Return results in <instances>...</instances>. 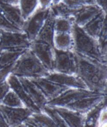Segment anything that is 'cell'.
Masks as SVG:
<instances>
[{
  "instance_id": "obj_41",
  "label": "cell",
  "mask_w": 107,
  "mask_h": 127,
  "mask_svg": "<svg viewBox=\"0 0 107 127\" xmlns=\"http://www.w3.org/2000/svg\"><path fill=\"white\" fill-rule=\"evenodd\" d=\"M2 31H3V30H0V37H1V33H2Z\"/></svg>"
},
{
  "instance_id": "obj_16",
  "label": "cell",
  "mask_w": 107,
  "mask_h": 127,
  "mask_svg": "<svg viewBox=\"0 0 107 127\" xmlns=\"http://www.w3.org/2000/svg\"><path fill=\"white\" fill-rule=\"evenodd\" d=\"M0 12L13 25L22 30L24 20L19 5L7 4L0 2Z\"/></svg>"
},
{
  "instance_id": "obj_18",
  "label": "cell",
  "mask_w": 107,
  "mask_h": 127,
  "mask_svg": "<svg viewBox=\"0 0 107 127\" xmlns=\"http://www.w3.org/2000/svg\"><path fill=\"white\" fill-rule=\"evenodd\" d=\"M55 17L50 11H50L46 19L35 40L43 41L54 47L53 39L55 35Z\"/></svg>"
},
{
  "instance_id": "obj_25",
  "label": "cell",
  "mask_w": 107,
  "mask_h": 127,
  "mask_svg": "<svg viewBox=\"0 0 107 127\" xmlns=\"http://www.w3.org/2000/svg\"><path fill=\"white\" fill-rule=\"evenodd\" d=\"M19 6L24 20L30 17L39 5L38 0H19Z\"/></svg>"
},
{
  "instance_id": "obj_2",
  "label": "cell",
  "mask_w": 107,
  "mask_h": 127,
  "mask_svg": "<svg viewBox=\"0 0 107 127\" xmlns=\"http://www.w3.org/2000/svg\"><path fill=\"white\" fill-rule=\"evenodd\" d=\"M50 72L30 49L19 57L11 70V73L17 77L26 78L45 77Z\"/></svg>"
},
{
  "instance_id": "obj_27",
  "label": "cell",
  "mask_w": 107,
  "mask_h": 127,
  "mask_svg": "<svg viewBox=\"0 0 107 127\" xmlns=\"http://www.w3.org/2000/svg\"><path fill=\"white\" fill-rule=\"evenodd\" d=\"M2 104L9 107L14 108H21L25 107L20 97L14 92L12 89H10L6 94L5 97L2 101Z\"/></svg>"
},
{
  "instance_id": "obj_35",
  "label": "cell",
  "mask_w": 107,
  "mask_h": 127,
  "mask_svg": "<svg viewBox=\"0 0 107 127\" xmlns=\"http://www.w3.org/2000/svg\"><path fill=\"white\" fill-rule=\"evenodd\" d=\"M39 6L43 8H48L52 3V0H38Z\"/></svg>"
},
{
  "instance_id": "obj_32",
  "label": "cell",
  "mask_w": 107,
  "mask_h": 127,
  "mask_svg": "<svg viewBox=\"0 0 107 127\" xmlns=\"http://www.w3.org/2000/svg\"><path fill=\"white\" fill-rule=\"evenodd\" d=\"M10 89L11 88L6 80L0 83V104H1L2 101Z\"/></svg>"
},
{
  "instance_id": "obj_33",
  "label": "cell",
  "mask_w": 107,
  "mask_h": 127,
  "mask_svg": "<svg viewBox=\"0 0 107 127\" xmlns=\"http://www.w3.org/2000/svg\"><path fill=\"white\" fill-rule=\"evenodd\" d=\"M13 65H9V66L0 70V83L6 81L9 74H11V70Z\"/></svg>"
},
{
  "instance_id": "obj_19",
  "label": "cell",
  "mask_w": 107,
  "mask_h": 127,
  "mask_svg": "<svg viewBox=\"0 0 107 127\" xmlns=\"http://www.w3.org/2000/svg\"><path fill=\"white\" fill-rule=\"evenodd\" d=\"M107 13L102 11L90 22L82 27L83 30L95 39H98L106 22Z\"/></svg>"
},
{
  "instance_id": "obj_9",
  "label": "cell",
  "mask_w": 107,
  "mask_h": 127,
  "mask_svg": "<svg viewBox=\"0 0 107 127\" xmlns=\"http://www.w3.org/2000/svg\"><path fill=\"white\" fill-rule=\"evenodd\" d=\"M0 111L3 114L8 127H20L33 111L26 107L14 108L0 104Z\"/></svg>"
},
{
  "instance_id": "obj_28",
  "label": "cell",
  "mask_w": 107,
  "mask_h": 127,
  "mask_svg": "<svg viewBox=\"0 0 107 127\" xmlns=\"http://www.w3.org/2000/svg\"><path fill=\"white\" fill-rule=\"evenodd\" d=\"M43 112H44L51 118V119L53 121L56 127H68L66 123L62 119L60 115L55 110V108L52 106L46 104L43 108Z\"/></svg>"
},
{
  "instance_id": "obj_7",
  "label": "cell",
  "mask_w": 107,
  "mask_h": 127,
  "mask_svg": "<svg viewBox=\"0 0 107 127\" xmlns=\"http://www.w3.org/2000/svg\"><path fill=\"white\" fill-rule=\"evenodd\" d=\"M29 49L49 71L53 72L54 47L43 41L35 40L31 42Z\"/></svg>"
},
{
  "instance_id": "obj_14",
  "label": "cell",
  "mask_w": 107,
  "mask_h": 127,
  "mask_svg": "<svg viewBox=\"0 0 107 127\" xmlns=\"http://www.w3.org/2000/svg\"><path fill=\"white\" fill-rule=\"evenodd\" d=\"M102 11L103 10L97 4L83 6L76 10L73 16L74 23L79 27H83Z\"/></svg>"
},
{
  "instance_id": "obj_40",
  "label": "cell",
  "mask_w": 107,
  "mask_h": 127,
  "mask_svg": "<svg viewBox=\"0 0 107 127\" xmlns=\"http://www.w3.org/2000/svg\"><path fill=\"white\" fill-rule=\"evenodd\" d=\"M63 0H52V3L51 4H57L60 2L62 1Z\"/></svg>"
},
{
  "instance_id": "obj_5",
  "label": "cell",
  "mask_w": 107,
  "mask_h": 127,
  "mask_svg": "<svg viewBox=\"0 0 107 127\" xmlns=\"http://www.w3.org/2000/svg\"><path fill=\"white\" fill-rule=\"evenodd\" d=\"M103 95H107V94L96 92L88 89L69 88L55 99L48 101L46 104L53 106L64 107L67 104L73 103L84 97L100 96Z\"/></svg>"
},
{
  "instance_id": "obj_30",
  "label": "cell",
  "mask_w": 107,
  "mask_h": 127,
  "mask_svg": "<svg viewBox=\"0 0 107 127\" xmlns=\"http://www.w3.org/2000/svg\"><path fill=\"white\" fill-rule=\"evenodd\" d=\"M0 30L6 32H23V30H21L20 29H19L10 23L1 12H0Z\"/></svg>"
},
{
  "instance_id": "obj_34",
  "label": "cell",
  "mask_w": 107,
  "mask_h": 127,
  "mask_svg": "<svg viewBox=\"0 0 107 127\" xmlns=\"http://www.w3.org/2000/svg\"><path fill=\"white\" fill-rule=\"evenodd\" d=\"M107 106L103 108L102 110V113L99 118V122H98V127H105L107 125Z\"/></svg>"
},
{
  "instance_id": "obj_38",
  "label": "cell",
  "mask_w": 107,
  "mask_h": 127,
  "mask_svg": "<svg viewBox=\"0 0 107 127\" xmlns=\"http://www.w3.org/2000/svg\"><path fill=\"white\" fill-rule=\"evenodd\" d=\"M8 127V125L4 120L3 114L0 111V127Z\"/></svg>"
},
{
  "instance_id": "obj_10",
  "label": "cell",
  "mask_w": 107,
  "mask_h": 127,
  "mask_svg": "<svg viewBox=\"0 0 107 127\" xmlns=\"http://www.w3.org/2000/svg\"><path fill=\"white\" fill-rule=\"evenodd\" d=\"M29 79L40 88L48 101L55 99L64 92V91L70 88L58 83L53 82L46 77Z\"/></svg>"
},
{
  "instance_id": "obj_17",
  "label": "cell",
  "mask_w": 107,
  "mask_h": 127,
  "mask_svg": "<svg viewBox=\"0 0 107 127\" xmlns=\"http://www.w3.org/2000/svg\"><path fill=\"white\" fill-rule=\"evenodd\" d=\"M105 96H107V95L84 97L73 103L67 104L64 107L68 108L73 111L86 114L92 108L96 106L104 98Z\"/></svg>"
},
{
  "instance_id": "obj_6",
  "label": "cell",
  "mask_w": 107,
  "mask_h": 127,
  "mask_svg": "<svg viewBox=\"0 0 107 127\" xmlns=\"http://www.w3.org/2000/svg\"><path fill=\"white\" fill-rule=\"evenodd\" d=\"M49 11L50 7L43 8L38 6L33 13L24 21L22 30L26 34L30 41L32 42L36 39L46 19Z\"/></svg>"
},
{
  "instance_id": "obj_23",
  "label": "cell",
  "mask_w": 107,
  "mask_h": 127,
  "mask_svg": "<svg viewBox=\"0 0 107 127\" xmlns=\"http://www.w3.org/2000/svg\"><path fill=\"white\" fill-rule=\"evenodd\" d=\"M53 42L54 47L58 50H73V40L71 33H55Z\"/></svg>"
},
{
  "instance_id": "obj_26",
  "label": "cell",
  "mask_w": 107,
  "mask_h": 127,
  "mask_svg": "<svg viewBox=\"0 0 107 127\" xmlns=\"http://www.w3.org/2000/svg\"><path fill=\"white\" fill-rule=\"evenodd\" d=\"M73 23V18H56L55 23V33H71Z\"/></svg>"
},
{
  "instance_id": "obj_3",
  "label": "cell",
  "mask_w": 107,
  "mask_h": 127,
  "mask_svg": "<svg viewBox=\"0 0 107 127\" xmlns=\"http://www.w3.org/2000/svg\"><path fill=\"white\" fill-rule=\"evenodd\" d=\"M71 35L73 40V51L77 54L107 64L101 55L97 40L87 34L82 27L75 23L73 24Z\"/></svg>"
},
{
  "instance_id": "obj_39",
  "label": "cell",
  "mask_w": 107,
  "mask_h": 127,
  "mask_svg": "<svg viewBox=\"0 0 107 127\" xmlns=\"http://www.w3.org/2000/svg\"><path fill=\"white\" fill-rule=\"evenodd\" d=\"M83 3L86 5H90V4H96L95 0H82Z\"/></svg>"
},
{
  "instance_id": "obj_4",
  "label": "cell",
  "mask_w": 107,
  "mask_h": 127,
  "mask_svg": "<svg viewBox=\"0 0 107 127\" xmlns=\"http://www.w3.org/2000/svg\"><path fill=\"white\" fill-rule=\"evenodd\" d=\"M55 61L53 72L70 75L76 74L77 58L73 50H62L54 47Z\"/></svg>"
},
{
  "instance_id": "obj_24",
  "label": "cell",
  "mask_w": 107,
  "mask_h": 127,
  "mask_svg": "<svg viewBox=\"0 0 107 127\" xmlns=\"http://www.w3.org/2000/svg\"><path fill=\"white\" fill-rule=\"evenodd\" d=\"M50 11H51L55 18H73L76 10H72L66 5L63 1L57 4H51L50 6Z\"/></svg>"
},
{
  "instance_id": "obj_22",
  "label": "cell",
  "mask_w": 107,
  "mask_h": 127,
  "mask_svg": "<svg viewBox=\"0 0 107 127\" xmlns=\"http://www.w3.org/2000/svg\"><path fill=\"white\" fill-rule=\"evenodd\" d=\"M107 96H105L96 106L86 114L84 127H98L100 116L103 108L107 106Z\"/></svg>"
},
{
  "instance_id": "obj_13",
  "label": "cell",
  "mask_w": 107,
  "mask_h": 127,
  "mask_svg": "<svg viewBox=\"0 0 107 127\" xmlns=\"http://www.w3.org/2000/svg\"><path fill=\"white\" fill-rule=\"evenodd\" d=\"M45 77L53 82L58 83L68 88L88 89L83 81L76 74L70 75L56 72H50L49 74Z\"/></svg>"
},
{
  "instance_id": "obj_15",
  "label": "cell",
  "mask_w": 107,
  "mask_h": 127,
  "mask_svg": "<svg viewBox=\"0 0 107 127\" xmlns=\"http://www.w3.org/2000/svg\"><path fill=\"white\" fill-rule=\"evenodd\" d=\"M52 106L60 115L62 119L67 124L68 127H84L86 114L73 111L65 107L53 106Z\"/></svg>"
},
{
  "instance_id": "obj_21",
  "label": "cell",
  "mask_w": 107,
  "mask_h": 127,
  "mask_svg": "<svg viewBox=\"0 0 107 127\" xmlns=\"http://www.w3.org/2000/svg\"><path fill=\"white\" fill-rule=\"evenodd\" d=\"M26 49H7L0 51V70L13 65Z\"/></svg>"
},
{
  "instance_id": "obj_36",
  "label": "cell",
  "mask_w": 107,
  "mask_h": 127,
  "mask_svg": "<svg viewBox=\"0 0 107 127\" xmlns=\"http://www.w3.org/2000/svg\"><path fill=\"white\" fill-rule=\"evenodd\" d=\"M96 4L100 7L102 10L107 13V0H95Z\"/></svg>"
},
{
  "instance_id": "obj_1",
  "label": "cell",
  "mask_w": 107,
  "mask_h": 127,
  "mask_svg": "<svg viewBox=\"0 0 107 127\" xmlns=\"http://www.w3.org/2000/svg\"><path fill=\"white\" fill-rule=\"evenodd\" d=\"M76 56V76L83 81L89 90L107 94V64H103L77 53Z\"/></svg>"
},
{
  "instance_id": "obj_37",
  "label": "cell",
  "mask_w": 107,
  "mask_h": 127,
  "mask_svg": "<svg viewBox=\"0 0 107 127\" xmlns=\"http://www.w3.org/2000/svg\"><path fill=\"white\" fill-rule=\"evenodd\" d=\"M0 2L7 4H13V5H18L19 0H0Z\"/></svg>"
},
{
  "instance_id": "obj_12",
  "label": "cell",
  "mask_w": 107,
  "mask_h": 127,
  "mask_svg": "<svg viewBox=\"0 0 107 127\" xmlns=\"http://www.w3.org/2000/svg\"><path fill=\"white\" fill-rule=\"evenodd\" d=\"M6 81L9 84L11 89H12L20 97L24 106L30 109L33 113L42 112L40 109L33 102V101L28 96L17 76L12 74L11 73L9 74L7 77Z\"/></svg>"
},
{
  "instance_id": "obj_29",
  "label": "cell",
  "mask_w": 107,
  "mask_h": 127,
  "mask_svg": "<svg viewBox=\"0 0 107 127\" xmlns=\"http://www.w3.org/2000/svg\"><path fill=\"white\" fill-rule=\"evenodd\" d=\"M101 55L105 61H107V23L104 25L103 28L97 39Z\"/></svg>"
},
{
  "instance_id": "obj_31",
  "label": "cell",
  "mask_w": 107,
  "mask_h": 127,
  "mask_svg": "<svg viewBox=\"0 0 107 127\" xmlns=\"http://www.w3.org/2000/svg\"><path fill=\"white\" fill-rule=\"evenodd\" d=\"M62 1L72 10H77L86 5L82 0H63Z\"/></svg>"
},
{
  "instance_id": "obj_20",
  "label": "cell",
  "mask_w": 107,
  "mask_h": 127,
  "mask_svg": "<svg viewBox=\"0 0 107 127\" xmlns=\"http://www.w3.org/2000/svg\"><path fill=\"white\" fill-rule=\"evenodd\" d=\"M20 127H56L51 118L44 112L33 113L28 117Z\"/></svg>"
},
{
  "instance_id": "obj_8",
  "label": "cell",
  "mask_w": 107,
  "mask_h": 127,
  "mask_svg": "<svg viewBox=\"0 0 107 127\" xmlns=\"http://www.w3.org/2000/svg\"><path fill=\"white\" fill-rule=\"evenodd\" d=\"M31 41L23 32L2 31L0 37V51L7 49H29Z\"/></svg>"
},
{
  "instance_id": "obj_11",
  "label": "cell",
  "mask_w": 107,
  "mask_h": 127,
  "mask_svg": "<svg viewBox=\"0 0 107 127\" xmlns=\"http://www.w3.org/2000/svg\"><path fill=\"white\" fill-rule=\"evenodd\" d=\"M18 78L28 96L41 111H43L48 101L42 91L29 78L23 77H18Z\"/></svg>"
}]
</instances>
